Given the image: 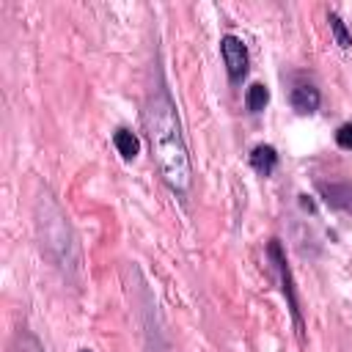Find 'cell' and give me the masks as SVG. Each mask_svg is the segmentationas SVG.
Returning <instances> with one entry per match:
<instances>
[{
  "mask_svg": "<svg viewBox=\"0 0 352 352\" xmlns=\"http://www.w3.org/2000/svg\"><path fill=\"white\" fill-rule=\"evenodd\" d=\"M146 132H148L151 154H154V162L162 179L170 184V190L184 195L190 190L192 170H190V157H187V143L182 135L179 113L165 88H160L146 104Z\"/></svg>",
  "mask_w": 352,
  "mask_h": 352,
  "instance_id": "obj_1",
  "label": "cell"
},
{
  "mask_svg": "<svg viewBox=\"0 0 352 352\" xmlns=\"http://www.w3.org/2000/svg\"><path fill=\"white\" fill-rule=\"evenodd\" d=\"M38 234H41V248L55 258L60 270H77L80 256L74 245V234L60 212V206L44 192L38 201Z\"/></svg>",
  "mask_w": 352,
  "mask_h": 352,
  "instance_id": "obj_2",
  "label": "cell"
},
{
  "mask_svg": "<svg viewBox=\"0 0 352 352\" xmlns=\"http://www.w3.org/2000/svg\"><path fill=\"white\" fill-rule=\"evenodd\" d=\"M267 250H270V258H272V264H275V270H278V275H280V286H283V294H286V300H289V311H292L297 336H300V341H302V314H300V302H297V294H294L292 270L286 267V258H283V253H280V242H278V239H270V248H267Z\"/></svg>",
  "mask_w": 352,
  "mask_h": 352,
  "instance_id": "obj_3",
  "label": "cell"
},
{
  "mask_svg": "<svg viewBox=\"0 0 352 352\" xmlns=\"http://www.w3.org/2000/svg\"><path fill=\"white\" fill-rule=\"evenodd\" d=\"M220 52H223L228 77H231V80H242L245 72H248V47H245V41L236 38V36H223Z\"/></svg>",
  "mask_w": 352,
  "mask_h": 352,
  "instance_id": "obj_4",
  "label": "cell"
},
{
  "mask_svg": "<svg viewBox=\"0 0 352 352\" xmlns=\"http://www.w3.org/2000/svg\"><path fill=\"white\" fill-rule=\"evenodd\" d=\"M319 88L316 85H311V82H297L294 88H292V94H289V102H292V107L297 110V113H302V116H308V113H314L316 107H319Z\"/></svg>",
  "mask_w": 352,
  "mask_h": 352,
  "instance_id": "obj_5",
  "label": "cell"
},
{
  "mask_svg": "<svg viewBox=\"0 0 352 352\" xmlns=\"http://www.w3.org/2000/svg\"><path fill=\"white\" fill-rule=\"evenodd\" d=\"M319 192L333 209H352V184H319Z\"/></svg>",
  "mask_w": 352,
  "mask_h": 352,
  "instance_id": "obj_6",
  "label": "cell"
},
{
  "mask_svg": "<svg viewBox=\"0 0 352 352\" xmlns=\"http://www.w3.org/2000/svg\"><path fill=\"white\" fill-rule=\"evenodd\" d=\"M250 165L256 168V173L270 176V173L275 170V165H278V154H275V148H272V146H267V143L256 146V148L250 151Z\"/></svg>",
  "mask_w": 352,
  "mask_h": 352,
  "instance_id": "obj_7",
  "label": "cell"
},
{
  "mask_svg": "<svg viewBox=\"0 0 352 352\" xmlns=\"http://www.w3.org/2000/svg\"><path fill=\"white\" fill-rule=\"evenodd\" d=\"M113 143H116V148H118V154H121L124 160H135L138 151H140V140H138L129 129H116Z\"/></svg>",
  "mask_w": 352,
  "mask_h": 352,
  "instance_id": "obj_8",
  "label": "cell"
},
{
  "mask_svg": "<svg viewBox=\"0 0 352 352\" xmlns=\"http://www.w3.org/2000/svg\"><path fill=\"white\" fill-rule=\"evenodd\" d=\"M267 102H270V91H267V85L253 82V85L248 88V94H245V104H248V110H250V113H261V110L267 107Z\"/></svg>",
  "mask_w": 352,
  "mask_h": 352,
  "instance_id": "obj_9",
  "label": "cell"
},
{
  "mask_svg": "<svg viewBox=\"0 0 352 352\" xmlns=\"http://www.w3.org/2000/svg\"><path fill=\"white\" fill-rule=\"evenodd\" d=\"M330 30H333V36H336V44L338 47H352V36H349V30H346V25L341 22V16L338 14H330Z\"/></svg>",
  "mask_w": 352,
  "mask_h": 352,
  "instance_id": "obj_10",
  "label": "cell"
},
{
  "mask_svg": "<svg viewBox=\"0 0 352 352\" xmlns=\"http://www.w3.org/2000/svg\"><path fill=\"white\" fill-rule=\"evenodd\" d=\"M336 143H338L341 148L352 151V121H346V124H341V126L336 129Z\"/></svg>",
  "mask_w": 352,
  "mask_h": 352,
  "instance_id": "obj_11",
  "label": "cell"
},
{
  "mask_svg": "<svg viewBox=\"0 0 352 352\" xmlns=\"http://www.w3.org/2000/svg\"><path fill=\"white\" fill-rule=\"evenodd\" d=\"M19 352H41V349H38V344H36V338H30V349H25V346H22Z\"/></svg>",
  "mask_w": 352,
  "mask_h": 352,
  "instance_id": "obj_12",
  "label": "cell"
},
{
  "mask_svg": "<svg viewBox=\"0 0 352 352\" xmlns=\"http://www.w3.org/2000/svg\"><path fill=\"white\" fill-rule=\"evenodd\" d=\"M82 352H91V349H82Z\"/></svg>",
  "mask_w": 352,
  "mask_h": 352,
  "instance_id": "obj_13",
  "label": "cell"
}]
</instances>
